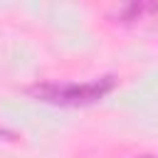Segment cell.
<instances>
[{"instance_id":"6da1fadb","label":"cell","mask_w":158,"mask_h":158,"mask_svg":"<svg viewBox=\"0 0 158 158\" xmlns=\"http://www.w3.org/2000/svg\"><path fill=\"white\" fill-rule=\"evenodd\" d=\"M114 89V77H101L94 81H62V84H37L32 94L49 104L62 106H77V104H91L101 96H106Z\"/></svg>"},{"instance_id":"7a4b0ae2","label":"cell","mask_w":158,"mask_h":158,"mask_svg":"<svg viewBox=\"0 0 158 158\" xmlns=\"http://www.w3.org/2000/svg\"><path fill=\"white\" fill-rule=\"evenodd\" d=\"M121 22L128 25H158V5H128L118 12Z\"/></svg>"},{"instance_id":"3957f363","label":"cell","mask_w":158,"mask_h":158,"mask_svg":"<svg viewBox=\"0 0 158 158\" xmlns=\"http://www.w3.org/2000/svg\"><path fill=\"white\" fill-rule=\"evenodd\" d=\"M136 158H158V156H136Z\"/></svg>"}]
</instances>
